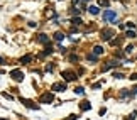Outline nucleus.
<instances>
[{
	"label": "nucleus",
	"instance_id": "20e7f679",
	"mask_svg": "<svg viewBox=\"0 0 137 120\" xmlns=\"http://www.w3.org/2000/svg\"><path fill=\"white\" fill-rule=\"evenodd\" d=\"M112 36H113V30L112 29H103L102 30V41H112Z\"/></svg>",
	"mask_w": 137,
	"mask_h": 120
},
{
	"label": "nucleus",
	"instance_id": "2eb2a0df",
	"mask_svg": "<svg viewBox=\"0 0 137 120\" xmlns=\"http://www.w3.org/2000/svg\"><path fill=\"white\" fill-rule=\"evenodd\" d=\"M93 54H103V47H102V46H95V47H93Z\"/></svg>",
	"mask_w": 137,
	"mask_h": 120
},
{
	"label": "nucleus",
	"instance_id": "b1692460",
	"mask_svg": "<svg viewBox=\"0 0 137 120\" xmlns=\"http://www.w3.org/2000/svg\"><path fill=\"white\" fill-rule=\"evenodd\" d=\"M71 14H73V15H78L80 10H78V9H75V5H73V9H71Z\"/></svg>",
	"mask_w": 137,
	"mask_h": 120
},
{
	"label": "nucleus",
	"instance_id": "c85d7f7f",
	"mask_svg": "<svg viewBox=\"0 0 137 120\" xmlns=\"http://www.w3.org/2000/svg\"><path fill=\"white\" fill-rule=\"evenodd\" d=\"M132 93H137V86H134V88H132Z\"/></svg>",
	"mask_w": 137,
	"mask_h": 120
},
{
	"label": "nucleus",
	"instance_id": "9b49d317",
	"mask_svg": "<svg viewBox=\"0 0 137 120\" xmlns=\"http://www.w3.org/2000/svg\"><path fill=\"white\" fill-rule=\"evenodd\" d=\"M30 61H32V54H26V56L20 58V63H22V64H29Z\"/></svg>",
	"mask_w": 137,
	"mask_h": 120
},
{
	"label": "nucleus",
	"instance_id": "6e6552de",
	"mask_svg": "<svg viewBox=\"0 0 137 120\" xmlns=\"http://www.w3.org/2000/svg\"><path fill=\"white\" fill-rule=\"evenodd\" d=\"M90 108H91V103L86 102V100H83V102L80 103V110L81 112H86V110H90Z\"/></svg>",
	"mask_w": 137,
	"mask_h": 120
},
{
	"label": "nucleus",
	"instance_id": "a211bd4d",
	"mask_svg": "<svg viewBox=\"0 0 137 120\" xmlns=\"http://www.w3.org/2000/svg\"><path fill=\"white\" fill-rule=\"evenodd\" d=\"M75 93H76V95H83V93H85V88L78 86V88H75Z\"/></svg>",
	"mask_w": 137,
	"mask_h": 120
},
{
	"label": "nucleus",
	"instance_id": "aec40b11",
	"mask_svg": "<svg viewBox=\"0 0 137 120\" xmlns=\"http://www.w3.org/2000/svg\"><path fill=\"white\" fill-rule=\"evenodd\" d=\"M86 58H88V61H97V59H98V58H97V54H88Z\"/></svg>",
	"mask_w": 137,
	"mask_h": 120
},
{
	"label": "nucleus",
	"instance_id": "39448f33",
	"mask_svg": "<svg viewBox=\"0 0 137 120\" xmlns=\"http://www.w3.org/2000/svg\"><path fill=\"white\" fill-rule=\"evenodd\" d=\"M54 100V93H44V95H41L39 102L41 103H51Z\"/></svg>",
	"mask_w": 137,
	"mask_h": 120
},
{
	"label": "nucleus",
	"instance_id": "423d86ee",
	"mask_svg": "<svg viewBox=\"0 0 137 120\" xmlns=\"http://www.w3.org/2000/svg\"><path fill=\"white\" fill-rule=\"evenodd\" d=\"M20 102L24 103L26 107H29V108H34V110H39V105H36L34 102H30V100H26V98H20Z\"/></svg>",
	"mask_w": 137,
	"mask_h": 120
},
{
	"label": "nucleus",
	"instance_id": "0eeeda50",
	"mask_svg": "<svg viewBox=\"0 0 137 120\" xmlns=\"http://www.w3.org/2000/svg\"><path fill=\"white\" fill-rule=\"evenodd\" d=\"M53 90L54 91H64L66 90V83H54L53 85Z\"/></svg>",
	"mask_w": 137,
	"mask_h": 120
},
{
	"label": "nucleus",
	"instance_id": "9d476101",
	"mask_svg": "<svg viewBox=\"0 0 137 120\" xmlns=\"http://www.w3.org/2000/svg\"><path fill=\"white\" fill-rule=\"evenodd\" d=\"M37 42H42V44H49V37L46 34H39L37 36Z\"/></svg>",
	"mask_w": 137,
	"mask_h": 120
},
{
	"label": "nucleus",
	"instance_id": "1a4fd4ad",
	"mask_svg": "<svg viewBox=\"0 0 137 120\" xmlns=\"http://www.w3.org/2000/svg\"><path fill=\"white\" fill-rule=\"evenodd\" d=\"M113 66H118L117 61H108L105 66H102V71H108V69H110V68H113Z\"/></svg>",
	"mask_w": 137,
	"mask_h": 120
},
{
	"label": "nucleus",
	"instance_id": "6ab92c4d",
	"mask_svg": "<svg viewBox=\"0 0 137 120\" xmlns=\"http://www.w3.org/2000/svg\"><path fill=\"white\" fill-rule=\"evenodd\" d=\"M113 78H117V80H122V78H125V74H122V73H113Z\"/></svg>",
	"mask_w": 137,
	"mask_h": 120
},
{
	"label": "nucleus",
	"instance_id": "5701e85b",
	"mask_svg": "<svg viewBox=\"0 0 137 120\" xmlns=\"http://www.w3.org/2000/svg\"><path fill=\"white\" fill-rule=\"evenodd\" d=\"M132 49H134V46L130 44V46H127V47H125V53H127V54H130V53H132Z\"/></svg>",
	"mask_w": 137,
	"mask_h": 120
},
{
	"label": "nucleus",
	"instance_id": "f03ea898",
	"mask_svg": "<svg viewBox=\"0 0 137 120\" xmlns=\"http://www.w3.org/2000/svg\"><path fill=\"white\" fill-rule=\"evenodd\" d=\"M115 19H117V14H115V10H105V12H103V20H105V22L115 20Z\"/></svg>",
	"mask_w": 137,
	"mask_h": 120
},
{
	"label": "nucleus",
	"instance_id": "f257e3e1",
	"mask_svg": "<svg viewBox=\"0 0 137 120\" xmlns=\"http://www.w3.org/2000/svg\"><path fill=\"white\" fill-rule=\"evenodd\" d=\"M61 76H63V80L64 81H75L78 76H76V73L75 71H71V69H64L63 73H61Z\"/></svg>",
	"mask_w": 137,
	"mask_h": 120
},
{
	"label": "nucleus",
	"instance_id": "ddd939ff",
	"mask_svg": "<svg viewBox=\"0 0 137 120\" xmlns=\"http://www.w3.org/2000/svg\"><path fill=\"white\" fill-rule=\"evenodd\" d=\"M88 10H90V14H93V15H97L98 12H100V9H98L97 5H90V7H88Z\"/></svg>",
	"mask_w": 137,
	"mask_h": 120
},
{
	"label": "nucleus",
	"instance_id": "f3484780",
	"mask_svg": "<svg viewBox=\"0 0 137 120\" xmlns=\"http://www.w3.org/2000/svg\"><path fill=\"white\" fill-rule=\"evenodd\" d=\"M136 36H137V34L134 32V30H127V32H125V37H130V39H134Z\"/></svg>",
	"mask_w": 137,
	"mask_h": 120
},
{
	"label": "nucleus",
	"instance_id": "c756f323",
	"mask_svg": "<svg viewBox=\"0 0 137 120\" xmlns=\"http://www.w3.org/2000/svg\"><path fill=\"white\" fill-rule=\"evenodd\" d=\"M81 2H88V0H81Z\"/></svg>",
	"mask_w": 137,
	"mask_h": 120
},
{
	"label": "nucleus",
	"instance_id": "7ed1b4c3",
	"mask_svg": "<svg viewBox=\"0 0 137 120\" xmlns=\"http://www.w3.org/2000/svg\"><path fill=\"white\" fill-rule=\"evenodd\" d=\"M10 76H12V80H15V81H22V80H24V73H22L20 69H12V71H10Z\"/></svg>",
	"mask_w": 137,
	"mask_h": 120
},
{
	"label": "nucleus",
	"instance_id": "cd10ccee",
	"mask_svg": "<svg viewBox=\"0 0 137 120\" xmlns=\"http://www.w3.org/2000/svg\"><path fill=\"white\" fill-rule=\"evenodd\" d=\"M127 27L129 29H134V22H127Z\"/></svg>",
	"mask_w": 137,
	"mask_h": 120
},
{
	"label": "nucleus",
	"instance_id": "393cba45",
	"mask_svg": "<svg viewBox=\"0 0 137 120\" xmlns=\"http://www.w3.org/2000/svg\"><path fill=\"white\" fill-rule=\"evenodd\" d=\"M129 78H130V80H134V81H137V73H134V74H130V76H129Z\"/></svg>",
	"mask_w": 137,
	"mask_h": 120
},
{
	"label": "nucleus",
	"instance_id": "f8f14e48",
	"mask_svg": "<svg viewBox=\"0 0 137 120\" xmlns=\"http://www.w3.org/2000/svg\"><path fill=\"white\" fill-rule=\"evenodd\" d=\"M81 22H83V20H81L80 17H73V19H71V24H73V27H78V26H81Z\"/></svg>",
	"mask_w": 137,
	"mask_h": 120
},
{
	"label": "nucleus",
	"instance_id": "dca6fc26",
	"mask_svg": "<svg viewBox=\"0 0 137 120\" xmlns=\"http://www.w3.org/2000/svg\"><path fill=\"white\" fill-rule=\"evenodd\" d=\"M98 5L100 7H108L110 5V0H98Z\"/></svg>",
	"mask_w": 137,
	"mask_h": 120
},
{
	"label": "nucleus",
	"instance_id": "4be33fe9",
	"mask_svg": "<svg viewBox=\"0 0 137 120\" xmlns=\"http://www.w3.org/2000/svg\"><path fill=\"white\" fill-rule=\"evenodd\" d=\"M136 115H137L136 112H132V113H130L129 117H125V120H134V119H136Z\"/></svg>",
	"mask_w": 137,
	"mask_h": 120
},
{
	"label": "nucleus",
	"instance_id": "4468645a",
	"mask_svg": "<svg viewBox=\"0 0 137 120\" xmlns=\"http://www.w3.org/2000/svg\"><path fill=\"white\" fill-rule=\"evenodd\" d=\"M64 34H63V32H56V34H54V41H58V42H61V41H63V39H64Z\"/></svg>",
	"mask_w": 137,
	"mask_h": 120
},
{
	"label": "nucleus",
	"instance_id": "a878e982",
	"mask_svg": "<svg viewBox=\"0 0 137 120\" xmlns=\"http://www.w3.org/2000/svg\"><path fill=\"white\" fill-rule=\"evenodd\" d=\"M58 49H59V51H61V54H64V53H66V47H63V46H59Z\"/></svg>",
	"mask_w": 137,
	"mask_h": 120
},
{
	"label": "nucleus",
	"instance_id": "bb28decb",
	"mask_svg": "<svg viewBox=\"0 0 137 120\" xmlns=\"http://www.w3.org/2000/svg\"><path fill=\"white\" fill-rule=\"evenodd\" d=\"M100 86H102V83H95L91 88H93V90H97V88H100Z\"/></svg>",
	"mask_w": 137,
	"mask_h": 120
},
{
	"label": "nucleus",
	"instance_id": "412c9836",
	"mask_svg": "<svg viewBox=\"0 0 137 120\" xmlns=\"http://www.w3.org/2000/svg\"><path fill=\"white\" fill-rule=\"evenodd\" d=\"M69 61H71V63H76V61H78V56H76V54H71V56H69Z\"/></svg>",
	"mask_w": 137,
	"mask_h": 120
}]
</instances>
